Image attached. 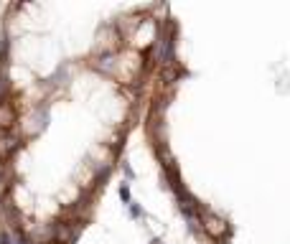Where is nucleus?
Instances as JSON below:
<instances>
[{
  "instance_id": "obj_1",
  "label": "nucleus",
  "mask_w": 290,
  "mask_h": 244,
  "mask_svg": "<svg viewBox=\"0 0 290 244\" xmlns=\"http://www.w3.org/2000/svg\"><path fill=\"white\" fill-rule=\"evenodd\" d=\"M186 77L166 3L125 8L46 74L0 43V244H79L135 138Z\"/></svg>"
}]
</instances>
